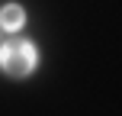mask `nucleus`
Wrapping results in <instances>:
<instances>
[{
	"label": "nucleus",
	"instance_id": "nucleus-2",
	"mask_svg": "<svg viewBox=\"0 0 122 116\" xmlns=\"http://www.w3.org/2000/svg\"><path fill=\"white\" fill-rule=\"evenodd\" d=\"M0 26H3L6 32H16L26 26V10L19 3H3L0 6Z\"/></svg>",
	"mask_w": 122,
	"mask_h": 116
},
{
	"label": "nucleus",
	"instance_id": "nucleus-1",
	"mask_svg": "<svg viewBox=\"0 0 122 116\" xmlns=\"http://www.w3.org/2000/svg\"><path fill=\"white\" fill-rule=\"evenodd\" d=\"M39 68V49L29 39H13L0 45V71L6 77H29Z\"/></svg>",
	"mask_w": 122,
	"mask_h": 116
}]
</instances>
